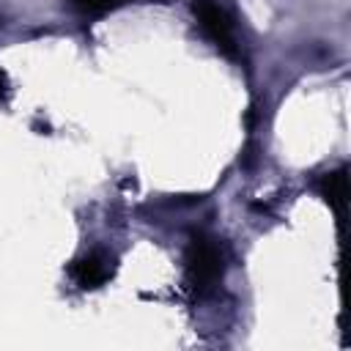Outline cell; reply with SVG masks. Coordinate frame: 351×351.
<instances>
[{"mask_svg": "<svg viewBox=\"0 0 351 351\" xmlns=\"http://www.w3.org/2000/svg\"><path fill=\"white\" fill-rule=\"evenodd\" d=\"M321 195H324L326 203L343 217V211H346V197H348V176H346V167L329 173V176L321 181Z\"/></svg>", "mask_w": 351, "mask_h": 351, "instance_id": "4", "label": "cell"}, {"mask_svg": "<svg viewBox=\"0 0 351 351\" xmlns=\"http://www.w3.org/2000/svg\"><path fill=\"white\" fill-rule=\"evenodd\" d=\"M192 11H195V19H197L200 30L211 38V44L217 49H222L225 55H236L233 22H230L228 11L217 0H192Z\"/></svg>", "mask_w": 351, "mask_h": 351, "instance_id": "2", "label": "cell"}, {"mask_svg": "<svg viewBox=\"0 0 351 351\" xmlns=\"http://www.w3.org/2000/svg\"><path fill=\"white\" fill-rule=\"evenodd\" d=\"M71 277L80 288H99L112 277V258L104 252H88L71 263Z\"/></svg>", "mask_w": 351, "mask_h": 351, "instance_id": "3", "label": "cell"}, {"mask_svg": "<svg viewBox=\"0 0 351 351\" xmlns=\"http://www.w3.org/2000/svg\"><path fill=\"white\" fill-rule=\"evenodd\" d=\"M126 0H69V5L74 11H82V14H104L110 8H118L123 5Z\"/></svg>", "mask_w": 351, "mask_h": 351, "instance_id": "5", "label": "cell"}, {"mask_svg": "<svg viewBox=\"0 0 351 351\" xmlns=\"http://www.w3.org/2000/svg\"><path fill=\"white\" fill-rule=\"evenodd\" d=\"M5 93H8V80H5V74L0 71V101L5 99Z\"/></svg>", "mask_w": 351, "mask_h": 351, "instance_id": "6", "label": "cell"}, {"mask_svg": "<svg viewBox=\"0 0 351 351\" xmlns=\"http://www.w3.org/2000/svg\"><path fill=\"white\" fill-rule=\"evenodd\" d=\"M186 277L195 291H206L222 277V252L211 239L192 236L186 247Z\"/></svg>", "mask_w": 351, "mask_h": 351, "instance_id": "1", "label": "cell"}]
</instances>
